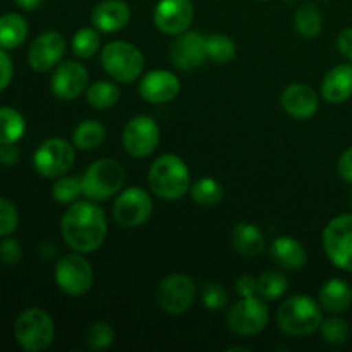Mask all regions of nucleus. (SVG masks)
Wrapping results in <instances>:
<instances>
[{
	"label": "nucleus",
	"instance_id": "obj_1",
	"mask_svg": "<svg viewBox=\"0 0 352 352\" xmlns=\"http://www.w3.org/2000/svg\"><path fill=\"white\" fill-rule=\"evenodd\" d=\"M62 239L72 251L88 254L98 250L107 237L105 212L96 201H76L69 205L60 220Z\"/></svg>",
	"mask_w": 352,
	"mask_h": 352
},
{
	"label": "nucleus",
	"instance_id": "obj_2",
	"mask_svg": "<svg viewBox=\"0 0 352 352\" xmlns=\"http://www.w3.org/2000/svg\"><path fill=\"white\" fill-rule=\"evenodd\" d=\"M148 184L155 196L167 201L182 198L191 189V174L188 164L179 155L165 153L151 164Z\"/></svg>",
	"mask_w": 352,
	"mask_h": 352
},
{
	"label": "nucleus",
	"instance_id": "obj_3",
	"mask_svg": "<svg viewBox=\"0 0 352 352\" xmlns=\"http://www.w3.org/2000/svg\"><path fill=\"white\" fill-rule=\"evenodd\" d=\"M322 306L308 294H296L285 299L277 309V325L291 337L311 336L322 325Z\"/></svg>",
	"mask_w": 352,
	"mask_h": 352
},
{
	"label": "nucleus",
	"instance_id": "obj_4",
	"mask_svg": "<svg viewBox=\"0 0 352 352\" xmlns=\"http://www.w3.org/2000/svg\"><path fill=\"white\" fill-rule=\"evenodd\" d=\"M14 339L28 352L47 351L55 339V323L41 308H26L14 322Z\"/></svg>",
	"mask_w": 352,
	"mask_h": 352
},
{
	"label": "nucleus",
	"instance_id": "obj_5",
	"mask_svg": "<svg viewBox=\"0 0 352 352\" xmlns=\"http://www.w3.org/2000/svg\"><path fill=\"white\" fill-rule=\"evenodd\" d=\"M126 170L113 158H100L82 175V195L91 201H105L122 189Z\"/></svg>",
	"mask_w": 352,
	"mask_h": 352
},
{
	"label": "nucleus",
	"instance_id": "obj_6",
	"mask_svg": "<svg viewBox=\"0 0 352 352\" xmlns=\"http://www.w3.org/2000/svg\"><path fill=\"white\" fill-rule=\"evenodd\" d=\"M102 65L107 74L119 82H133L144 69V55L129 41H110L102 50Z\"/></svg>",
	"mask_w": 352,
	"mask_h": 352
},
{
	"label": "nucleus",
	"instance_id": "obj_7",
	"mask_svg": "<svg viewBox=\"0 0 352 352\" xmlns=\"http://www.w3.org/2000/svg\"><path fill=\"white\" fill-rule=\"evenodd\" d=\"M199 294L196 282L189 275L172 274L162 278L157 287V302L167 315L179 316L191 309Z\"/></svg>",
	"mask_w": 352,
	"mask_h": 352
},
{
	"label": "nucleus",
	"instance_id": "obj_8",
	"mask_svg": "<svg viewBox=\"0 0 352 352\" xmlns=\"http://www.w3.org/2000/svg\"><path fill=\"white\" fill-rule=\"evenodd\" d=\"M93 280L95 274L91 263L78 251L62 256L55 265V282L58 289L71 298L85 296L91 289Z\"/></svg>",
	"mask_w": 352,
	"mask_h": 352
},
{
	"label": "nucleus",
	"instance_id": "obj_9",
	"mask_svg": "<svg viewBox=\"0 0 352 352\" xmlns=\"http://www.w3.org/2000/svg\"><path fill=\"white\" fill-rule=\"evenodd\" d=\"M322 241L327 258L340 270L352 272V213L330 220Z\"/></svg>",
	"mask_w": 352,
	"mask_h": 352
},
{
	"label": "nucleus",
	"instance_id": "obj_10",
	"mask_svg": "<svg viewBox=\"0 0 352 352\" xmlns=\"http://www.w3.org/2000/svg\"><path fill=\"white\" fill-rule=\"evenodd\" d=\"M270 322V311L263 298L250 296L241 298L227 313V325L234 333L243 337L258 336L267 329Z\"/></svg>",
	"mask_w": 352,
	"mask_h": 352
},
{
	"label": "nucleus",
	"instance_id": "obj_11",
	"mask_svg": "<svg viewBox=\"0 0 352 352\" xmlns=\"http://www.w3.org/2000/svg\"><path fill=\"white\" fill-rule=\"evenodd\" d=\"M76 151L74 146L67 140L62 138H50L43 141L34 151L33 167L41 177L55 179L67 174L74 165Z\"/></svg>",
	"mask_w": 352,
	"mask_h": 352
},
{
	"label": "nucleus",
	"instance_id": "obj_12",
	"mask_svg": "<svg viewBox=\"0 0 352 352\" xmlns=\"http://www.w3.org/2000/svg\"><path fill=\"white\" fill-rule=\"evenodd\" d=\"M151 212H153V199H151L150 192L140 186L124 189L117 196L112 208L117 226L124 227V229H136V227L143 226L151 217Z\"/></svg>",
	"mask_w": 352,
	"mask_h": 352
},
{
	"label": "nucleus",
	"instance_id": "obj_13",
	"mask_svg": "<svg viewBox=\"0 0 352 352\" xmlns=\"http://www.w3.org/2000/svg\"><path fill=\"white\" fill-rule=\"evenodd\" d=\"M160 143V127L150 116H136L122 131L124 150L133 158H146Z\"/></svg>",
	"mask_w": 352,
	"mask_h": 352
},
{
	"label": "nucleus",
	"instance_id": "obj_14",
	"mask_svg": "<svg viewBox=\"0 0 352 352\" xmlns=\"http://www.w3.org/2000/svg\"><path fill=\"white\" fill-rule=\"evenodd\" d=\"M65 55V38L58 31H45L28 48V64L36 72L57 67Z\"/></svg>",
	"mask_w": 352,
	"mask_h": 352
},
{
	"label": "nucleus",
	"instance_id": "obj_15",
	"mask_svg": "<svg viewBox=\"0 0 352 352\" xmlns=\"http://www.w3.org/2000/svg\"><path fill=\"white\" fill-rule=\"evenodd\" d=\"M88 69L76 60H65L55 67L50 89L58 100H76L88 89Z\"/></svg>",
	"mask_w": 352,
	"mask_h": 352
},
{
	"label": "nucleus",
	"instance_id": "obj_16",
	"mask_svg": "<svg viewBox=\"0 0 352 352\" xmlns=\"http://www.w3.org/2000/svg\"><path fill=\"white\" fill-rule=\"evenodd\" d=\"M170 62L181 71H192L205 64L206 55V36L198 31H184L177 34L170 45Z\"/></svg>",
	"mask_w": 352,
	"mask_h": 352
},
{
	"label": "nucleus",
	"instance_id": "obj_17",
	"mask_svg": "<svg viewBox=\"0 0 352 352\" xmlns=\"http://www.w3.org/2000/svg\"><path fill=\"white\" fill-rule=\"evenodd\" d=\"M195 19V6L191 0H160L155 7V26L165 34L184 33Z\"/></svg>",
	"mask_w": 352,
	"mask_h": 352
},
{
	"label": "nucleus",
	"instance_id": "obj_18",
	"mask_svg": "<svg viewBox=\"0 0 352 352\" xmlns=\"http://www.w3.org/2000/svg\"><path fill=\"white\" fill-rule=\"evenodd\" d=\"M181 81L174 72L167 69H155L146 72L140 81V93L143 100L153 105H162L177 98Z\"/></svg>",
	"mask_w": 352,
	"mask_h": 352
},
{
	"label": "nucleus",
	"instance_id": "obj_19",
	"mask_svg": "<svg viewBox=\"0 0 352 352\" xmlns=\"http://www.w3.org/2000/svg\"><path fill=\"white\" fill-rule=\"evenodd\" d=\"M282 109L285 110L287 116L292 119L306 120L311 119L316 112H318L320 100L315 89L302 82H296V85L287 86L280 96Z\"/></svg>",
	"mask_w": 352,
	"mask_h": 352
},
{
	"label": "nucleus",
	"instance_id": "obj_20",
	"mask_svg": "<svg viewBox=\"0 0 352 352\" xmlns=\"http://www.w3.org/2000/svg\"><path fill=\"white\" fill-rule=\"evenodd\" d=\"M131 19V9L124 0H102L91 12V23L102 33H117Z\"/></svg>",
	"mask_w": 352,
	"mask_h": 352
},
{
	"label": "nucleus",
	"instance_id": "obj_21",
	"mask_svg": "<svg viewBox=\"0 0 352 352\" xmlns=\"http://www.w3.org/2000/svg\"><path fill=\"white\" fill-rule=\"evenodd\" d=\"M322 96L332 105H339L352 96V64L336 65L322 82Z\"/></svg>",
	"mask_w": 352,
	"mask_h": 352
},
{
	"label": "nucleus",
	"instance_id": "obj_22",
	"mask_svg": "<svg viewBox=\"0 0 352 352\" xmlns=\"http://www.w3.org/2000/svg\"><path fill=\"white\" fill-rule=\"evenodd\" d=\"M270 254L272 260L285 270H299V268L305 267L306 260H308L306 248L298 239L289 236L277 237L272 243Z\"/></svg>",
	"mask_w": 352,
	"mask_h": 352
},
{
	"label": "nucleus",
	"instance_id": "obj_23",
	"mask_svg": "<svg viewBox=\"0 0 352 352\" xmlns=\"http://www.w3.org/2000/svg\"><path fill=\"white\" fill-rule=\"evenodd\" d=\"M320 306L332 315H342L352 305V287L342 278H330L320 289Z\"/></svg>",
	"mask_w": 352,
	"mask_h": 352
},
{
	"label": "nucleus",
	"instance_id": "obj_24",
	"mask_svg": "<svg viewBox=\"0 0 352 352\" xmlns=\"http://www.w3.org/2000/svg\"><path fill=\"white\" fill-rule=\"evenodd\" d=\"M230 241H232L234 250L241 256L254 258L263 253L265 250V236L254 223H237L230 234Z\"/></svg>",
	"mask_w": 352,
	"mask_h": 352
},
{
	"label": "nucleus",
	"instance_id": "obj_25",
	"mask_svg": "<svg viewBox=\"0 0 352 352\" xmlns=\"http://www.w3.org/2000/svg\"><path fill=\"white\" fill-rule=\"evenodd\" d=\"M28 21L17 12H7L0 16V48L12 50L24 43L28 36Z\"/></svg>",
	"mask_w": 352,
	"mask_h": 352
},
{
	"label": "nucleus",
	"instance_id": "obj_26",
	"mask_svg": "<svg viewBox=\"0 0 352 352\" xmlns=\"http://www.w3.org/2000/svg\"><path fill=\"white\" fill-rule=\"evenodd\" d=\"M107 131L102 122L98 120H82L76 126L74 133H72V143L78 150L82 151H91L102 146L105 141Z\"/></svg>",
	"mask_w": 352,
	"mask_h": 352
},
{
	"label": "nucleus",
	"instance_id": "obj_27",
	"mask_svg": "<svg viewBox=\"0 0 352 352\" xmlns=\"http://www.w3.org/2000/svg\"><path fill=\"white\" fill-rule=\"evenodd\" d=\"M26 122L19 110L0 107V144L17 143L24 136Z\"/></svg>",
	"mask_w": 352,
	"mask_h": 352
},
{
	"label": "nucleus",
	"instance_id": "obj_28",
	"mask_svg": "<svg viewBox=\"0 0 352 352\" xmlns=\"http://www.w3.org/2000/svg\"><path fill=\"white\" fill-rule=\"evenodd\" d=\"M294 28L301 36H318L323 28V17L315 3H302L294 14Z\"/></svg>",
	"mask_w": 352,
	"mask_h": 352
},
{
	"label": "nucleus",
	"instance_id": "obj_29",
	"mask_svg": "<svg viewBox=\"0 0 352 352\" xmlns=\"http://www.w3.org/2000/svg\"><path fill=\"white\" fill-rule=\"evenodd\" d=\"M86 100L89 105L96 110L112 109L120 100V91L113 82L110 81H96L88 86L86 89Z\"/></svg>",
	"mask_w": 352,
	"mask_h": 352
},
{
	"label": "nucleus",
	"instance_id": "obj_30",
	"mask_svg": "<svg viewBox=\"0 0 352 352\" xmlns=\"http://www.w3.org/2000/svg\"><path fill=\"white\" fill-rule=\"evenodd\" d=\"M191 199L199 206H215L222 201L223 188L217 179L203 177L189 189Z\"/></svg>",
	"mask_w": 352,
	"mask_h": 352
},
{
	"label": "nucleus",
	"instance_id": "obj_31",
	"mask_svg": "<svg viewBox=\"0 0 352 352\" xmlns=\"http://www.w3.org/2000/svg\"><path fill=\"white\" fill-rule=\"evenodd\" d=\"M236 43L230 36L215 33L206 36V55L215 64H229L236 57Z\"/></svg>",
	"mask_w": 352,
	"mask_h": 352
},
{
	"label": "nucleus",
	"instance_id": "obj_32",
	"mask_svg": "<svg viewBox=\"0 0 352 352\" xmlns=\"http://www.w3.org/2000/svg\"><path fill=\"white\" fill-rule=\"evenodd\" d=\"M289 282L282 272L267 270L258 277V296H261L267 301L280 299L287 292Z\"/></svg>",
	"mask_w": 352,
	"mask_h": 352
},
{
	"label": "nucleus",
	"instance_id": "obj_33",
	"mask_svg": "<svg viewBox=\"0 0 352 352\" xmlns=\"http://www.w3.org/2000/svg\"><path fill=\"white\" fill-rule=\"evenodd\" d=\"M72 52L79 58H89L100 50V33L96 28H81L72 36Z\"/></svg>",
	"mask_w": 352,
	"mask_h": 352
},
{
	"label": "nucleus",
	"instance_id": "obj_34",
	"mask_svg": "<svg viewBox=\"0 0 352 352\" xmlns=\"http://www.w3.org/2000/svg\"><path fill=\"white\" fill-rule=\"evenodd\" d=\"M82 195L81 179L71 175H60L52 188V198L60 205H72Z\"/></svg>",
	"mask_w": 352,
	"mask_h": 352
},
{
	"label": "nucleus",
	"instance_id": "obj_35",
	"mask_svg": "<svg viewBox=\"0 0 352 352\" xmlns=\"http://www.w3.org/2000/svg\"><path fill=\"white\" fill-rule=\"evenodd\" d=\"M320 333L322 339L325 340L330 346H342L347 342L351 336V327L349 323L339 316H330V318L322 320L320 325Z\"/></svg>",
	"mask_w": 352,
	"mask_h": 352
},
{
	"label": "nucleus",
	"instance_id": "obj_36",
	"mask_svg": "<svg viewBox=\"0 0 352 352\" xmlns=\"http://www.w3.org/2000/svg\"><path fill=\"white\" fill-rule=\"evenodd\" d=\"M116 340V332L107 322H95L86 330V344L91 351H105L112 347Z\"/></svg>",
	"mask_w": 352,
	"mask_h": 352
},
{
	"label": "nucleus",
	"instance_id": "obj_37",
	"mask_svg": "<svg viewBox=\"0 0 352 352\" xmlns=\"http://www.w3.org/2000/svg\"><path fill=\"white\" fill-rule=\"evenodd\" d=\"M199 299L208 311H220L229 302V292L222 284L217 282H205L199 289Z\"/></svg>",
	"mask_w": 352,
	"mask_h": 352
},
{
	"label": "nucleus",
	"instance_id": "obj_38",
	"mask_svg": "<svg viewBox=\"0 0 352 352\" xmlns=\"http://www.w3.org/2000/svg\"><path fill=\"white\" fill-rule=\"evenodd\" d=\"M19 223V215L10 199L0 196V237H7L14 234Z\"/></svg>",
	"mask_w": 352,
	"mask_h": 352
},
{
	"label": "nucleus",
	"instance_id": "obj_39",
	"mask_svg": "<svg viewBox=\"0 0 352 352\" xmlns=\"http://www.w3.org/2000/svg\"><path fill=\"white\" fill-rule=\"evenodd\" d=\"M21 258H23V248H21L19 241L10 239L9 236L0 243V263L3 265H12L19 263Z\"/></svg>",
	"mask_w": 352,
	"mask_h": 352
},
{
	"label": "nucleus",
	"instance_id": "obj_40",
	"mask_svg": "<svg viewBox=\"0 0 352 352\" xmlns=\"http://www.w3.org/2000/svg\"><path fill=\"white\" fill-rule=\"evenodd\" d=\"M14 76V65L10 57L3 48H0V93L10 85Z\"/></svg>",
	"mask_w": 352,
	"mask_h": 352
},
{
	"label": "nucleus",
	"instance_id": "obj_41",
	"mask_svg": "<svg viewBox=\"0 0 352 352\" xmlns=\"http://www.w3.org/2000/svg\"><path fill=\"white\" fill-rule=\"evenodd\" d=\"M236 291L241 298L258 296V278L253 275H241L236 280Z\"/></svg>",
	"mask_w": 352,
	"mask_h": 352
},
{
	"label": "nucleus",
	"instance_id": "obj_42",
	"mask_svg": "<svg viewBox=\"0 0 352 352\" xmlns=\"http://www.w3.org/2000/svg\"><path fill=\"white\" fill-rule=\"evenodd\" d=\"M21 151L16 146V143L9 144H0V164L6 165V167H12L19 162Z\"/></svg>",
	"mask_w": 352,
	"mask_h": 352
},
{
	"label": "nucleus",
	"instance_id": "obj_43",
	"mask_svg": "<svg viewBox=\"0 0 352 352\" xmlns=\"http://www.w3.org/2000/svg\"><path fill=\"white\" fill-rule=\"evenodd\" d=\"M337 172L340 177L346 182L352 184V146L347 148L342 155H340L339 162H337Z\"/></svg>",
	"mask_w": 352,
	"mask_h": 352
},
{
	"label": "nucleus",
	"instance_id": "obj_44",
	"mask_svg": "<svg viewBox=\"0 0 352 352\" xmlns=\"http://www.w3.org/2000/svg\"><path fill=\"white\" fill-rule=\"evenodd\" d=\"M337 48L344 58L352 62V28H346L337 36Z\"/></svg>",
	"mask_w": 352,
	"mask_h": 352
},
{
	"label": "nucleus",
	"instance_id": "obj_45",
	"mask_svg": "<svg viewBox=\"0 0 352 352\" xmlns=\"http://www.w3.org/2000/svg\"><path fill=\"white\" fill-rule=\"evenodd\" d=\"M14 2H16L21 9L34 10L41 6V2H43V0H14Z\"/></svg>",
	"mask_w": 352,
	"mask_h": 352
},
{
	"label": "nucleus",
	"instance_id": "obj_46",
	"mask_svg": "<svg viewBox=\"0 0 352 352\" xmlns=\"http://www.w3.org/2000/svg\"><path fill=\"white\" fill-rule=\"evenodd\" d=\"M261 2H267V0H261Z\"/></svg>",
	"mask_w": 352,
	"mask_h": 352
}]
</instances>
